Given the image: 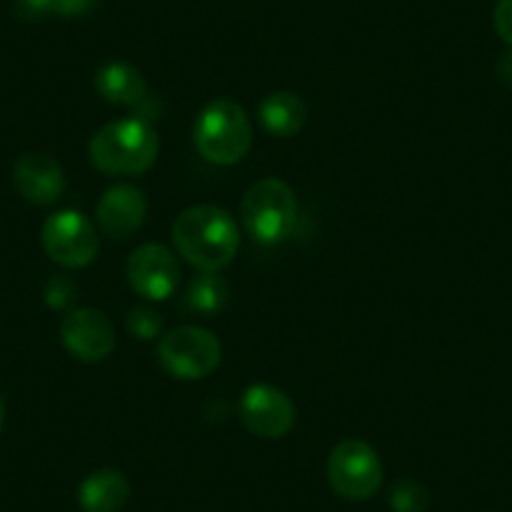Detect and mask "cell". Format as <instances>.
<instances>
[{"mask_svg": "<svg viewBox=\"0 0 512 512\" xmlns=\"http://www.w3.org/2000/svg\"><path fill=\"white\" fill-rule=\"evenodd\" d=\"M171 239L184 262L199 272H221L239 251V229L229 211L201 204L181 211L171 226Z\"/></svg>", "mask_w": 512, "mask_h": 512, "instance_id": "6da1fadb", "label": "cell"}, {"mask_svg": "<svg viewBox=\"0 0 512 512\" xmlns=\"http://www.w3.org/2000/svg\"><path fill=\"white\" fill-rule=\"evenodd\" d=\"M88 156L108 176L146 174L159 159V136L144 118H121L93 134Z\"/></svg>", "mask_w": 512, "mask_h": 512, "instance_id": "7a4b0ae2", "label": "cell"}, {"mask_svg": "<svg viewBox=\"0 0 512 512\" xmlns=\"http://www.w3.org/2000/svg\"><path fill=\"white\" fill-rule=\"evenodd\" d=\"M251 121L236 101H211L194 126L196 151L216 166L239 164L251 149Z\"/></svg>", "mask_w": 512, "mask_h": 512, "instance_id": "3957f363", "label": "cell"}, {"mask_svg": "<svg viewBox=\"0 0 512 512\" xmlns=\"http://www.w3.org/2000/svg\"><path fill=\"white\" fill-rule=\"evenodd\" d=\"M297 196L282 179L256 181L241 201V224L259 244H279L297 226Z\"/></svg>", "mask_w": 512, "mask_h": 512, "instance_id": "277c9868", "label": "cell"}, {"mask_svg": "<svg viewBox=\"0 0 512 512\" xmlns=\"http://www.w3.org/2000/svg\"><path fill=\"white\" fill-rule=\"evenodd\" d=\"M332 490L349 502H364L382 487L384 467L377 450L364 440H342L327 462Z\"/></svg>", "mask_w": 512, "mask_h": 512, "instance_id": "5b68a950", "label": "cell"}, {"mask_svg": "<svg viewBox=\"0 0 512 512\" xmlns=\"http://www.w3.org/2000/svg\"><path fill=\"white\" fill-rule=\"evenodd\" d=\"M159 362L166 374L184 382L204 379L219 367L221 342L201 327H179L159 339Z\"/></svg>", "mask_w": 512, "mask_h": 512, "instance_id": "8992f818", "label": "cell"}, {"mask_svg": "<svg viewBox=\"0 0 512 512\" xmlns=\"http://www.w3.org/2000/svg\"><path fill=\"white\" fill-rule=\"evenodd\" d=\"M41 244L51 262L63 269H83L98 256L96 226L81 211H58L41 229Z\"/></svg>", "mask_w": 512, "mask_h": 512, "instance_id": "52a82bcc", "label": "cell"}, {"mask_svg": "<svg viewBox=\"0 0 512 512\" xmlns=\"http://www.w3.org/2000/svg\"><path fill=\"white\" fill-rule=\"evenodd\" d=\"M239 420L251 435L279 440L297 422L292 397L274 384H251L239 400Z\"/></svg>", "mask_w": 512, "mask_h": 512, "instance_id": "ba28073f", "label": "cell"}, {"mask_svg": "<svg viewBox=\"0 0 512 512\" xmlns=\"http://www.w3.org/2000/svg\"><path fill=\"white\" fill-rule=\"evenodd\" d=\"M128 284L149 302H164L176 292L181 279L179 259L161 244H144L128 256Z\"/></svg>", "mask_w": 512, "mask_h": 512, "instance_id": "9c48e42d", "label": "cell"}, {"mask_svg": "<svg viewBox=\"0 0 512 512\" xmlns=\"http://www.w3.org/2000/svg\"><path fill=\"white\" fill-rule=\"evenodd\" d=\"M61 342L78 362H103L116 347V332L98 309H73L61 324Z\"/></svg>", "mask_w": 512, "mask_h": 512, "instance_id": "30bf717a", "label": "cell"}, {"mask_svg": "<svg viewBox=\"0 0 512 512\" xmlns=\"http://www.w3.org/2000/svg\"><path fill=\"white\" fill-rule=\"evenodd\" d=\"M13 184L28 204L53 206L66 191V176L51 154L28 151L13 166Z\"/></svg>", "mask_w": 512, "mask_h": 512, "instance_id": "8fae6325", "label": "cell"}, {"mask_svg": "<svg viewBox=\"0 0 512 512\" xmlns=\"http://www.w3.org/2000/svg\"><path fill=\"white\" fill-rule=\"evenodd\" d=\"M149 201L134 184H116L101 196L96 206V221L111 239H128L144 226Z\"/></svg>", "mask_w": 512, "mask_h": 512, "instance_id": "7c38bea8", "label": "cell"}, {"mask_svg": "<svg viewBox=\"0 0 512 512\" xmlns=\"http://www.w3.org/2000/svg\"><path fill=\"white\" fill-rule=\"evenodd\" d=\"M131 497V485L123 472L103 467L91 472L78 487V505L83 512H121Z\"/></svg>", "mask_w": 512, "mask_h": 512, "instance_id": "4fadbf2b", "label": "cell"}, {"mask_svg": "<svg viewBox=\"0 0 512 512\" xmlns=\"http://www.w3.org/2000/svg\"><path fill=\"white\" fill-rule=\"evenodd\" d=\"M96 91L98 96L113 106H139L146 98V81L139 68L131 63L113 61L106 63L96 73Z\"/></svg>", "mask_w": 512, "mask_h": 512, "instance_id": "5bb4252c", "label": "cell"}, {"mask_svg": "<svg viewBox=\"0 0 512 512\" xmlns=\"http://www.w3.org/2000/svg\"><path fill=\"white\" fill-rule=\"evenodd\" d=\"M259 123L277 139L297 136L307 123V106L292 91H274L259 103Z\"/></svg>", "mask_w": 512, "mask_h": 512, "instance_id": "9a60e30c", "label": "cell"}, {"mask_svg": "<svg viewBox=\"0 0 512 512\" xmlns=\"http://www.w3.org/2000/svg\"><path fill=\"white\" fill-rule=\"evenodd\" d=\"M229 302V284L216 272H201L186 292V307L199 314H216Z\"/></svg>", "mask_w": 512, "mask_h": 512, "instance_id": "2e32d148", "label": "cell"}, {"mask_svg": "<svg viewBox=\"0 0 512 512\" xmlns=\"http://www.w3.org/2000/svg\"><path fill=\"white\" fill-rule=\"evenodd\" d=\"M430 505V492L415 480H402L392 485L390 507L392 512H425Z\"/></svg>", "mask_w": 512, "mask_h": 512, "instance_id": "e0dca14e", "label": "cell"}, {"mask_svg": "<svg viewBox=\"0 0 512 512\" xmlns=\"http://www.w3.org/2000/svg\"><path fill=\"white\" fill-rule=\"evenodd\" d=\"M126 327L136 339H141V342H151V339H156L161 334V317L154 312V309L136 307L128 312Z\"/></svg>", "mask_w": 512, "mask_h": 512, "instance_id": "ac0fdd59", "label": "cell"}, {"mask_svg": "<svg viewBox=\"0 0 512 512\" xmlns=\"http://www.w3.org/2000/svg\"><path fill=\"white\" fill-rule=\"evenodd\" d=\"M78 287L68 277H51L48 279L46 289H43V299L51 309H66L71 307L76 299Z\"/></svg>", "mask_w": 512, "mask_h": 512, "instance_id": "d6986e66", "label": "cell"}, {"mask_svg": "<svg viewBox=\"0 0 512 512\" xmlns=\"http://www.w3.org/2000/svg\"><path fill=\"white\" fill-rule=\"evenodd\" d=\"M16 11L18 21H26V23H36L43 21L53 13V0H16Z\"/></svg>", "mask_w": 512, "mask_h": 512, "instance_id": "ffe728a7", "label": "cell"}, {"mask_svg": "<svg viewBox=\"0 0 512 512\" xmlns=\"http://www.w3.org/2000/svg\"><path fill=\"white\" fill-rule=\"evenodd\" d=\"M495 31L507 46H512V0H500L495 6Z\"/></svg>", "mask_w": 512, "mask_h": 512, "instance_id": "44dd1931", "label": "cell"}, {"mask_svg": "<svg viewBox=\"0 0 512 512\" xmlns=\"http://www.w3.org/2000/svg\"><path fill=\"white\" fill-rule=\"evenodd\" d=\"M96 6V0H53V13L63 18H78Z\"/></svg>", "mask_w": 512, "mask_h": 512, "instance_id": "7402d4cb", "label": "cell"}, {"mask_svg": "<svg viewBox=\"0 0 512 512\" xmlns=\"http://www.w3.org/2000/svg\"><path fill=\"white\" fill-rule=\"evenodd\" d=\"M497 73H500L502 81L510 83V86H512V51L505 53V56L500 58V66H497Z\"/></svg>", "mask_w": 512, "mask_h": 512, "instance_id": "603a6c76", "label": "cell"}, {"mask_svg": "<svg viewBox=\"0 0 512 512\" xmlns=\"http://www.w3.org/2000/svg\"><path fill=\"white\" fill-rule=\"evenodd\" d=\"M3 422H6V405H3V397H0V430H3Z\"/></svg>", "mask_w": 512, "mask_h": 512, "instance_id": "cb8c5ba5", "label": "cell"}]
</instances>
